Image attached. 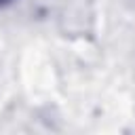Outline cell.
I'll return each instance as SVG.
<instances>
[{
  "mask_svg": "<svg viewBox=\"0 0 135 135\" xmlns=\"http://www.w3.org/2000/svg\"><path fill=\"white\" fill-rule=\"evenodd\" d=\"M4 2H8V0H0V6H2V4H4Z\"/></svg>",
  "mask_w": 135,
  "mask_h": 135,
  "instance_id": "6da1fadb",
  "label": "cell"
}]
</instances>
